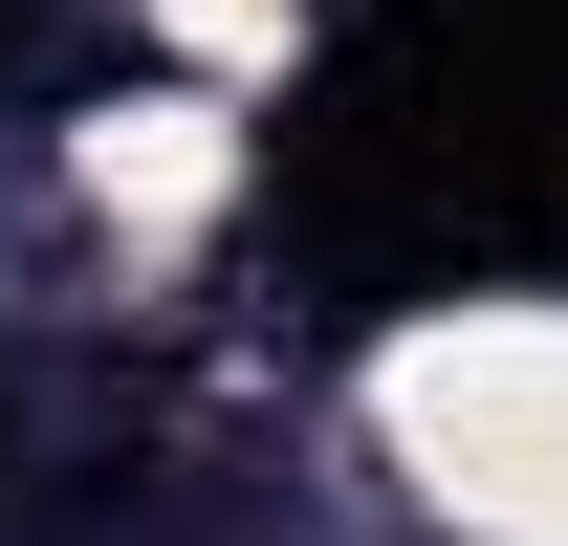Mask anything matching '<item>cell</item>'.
<instances>
[{
    "mask_svg": "<svg viewBox=\"0 0 568 546\" xmlns=\"http://www.w3.org/2000/svg\"><path fill=\"white\" fill-rule=\"evenodd\" d=\"M394 437L437 459V503L568 546V328H437L394 372Z\"/></svg>",
    "mask_w": 568,
    "mask_h": 546,
    "instance_id": "cell-1",
    "label": "cell"
}]
</instances>
